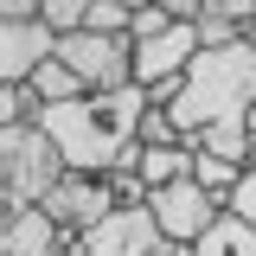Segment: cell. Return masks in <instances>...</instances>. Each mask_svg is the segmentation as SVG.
<instances>
[{"mask_svg": "<svg viewBox=\"0 0 256 256\" xmlns=\"http://www.w3.org/2000/svg\"><path fill=\"white\" fill-rule=\"evenodd\" d=\"M154 109V96L141 90H116V96H77L45 109V134L64 148L70 173H116V166H141V116Z\"/></svg>", "mask_w": 256, "mask_h": 256, "instance_id": "1", "label": "cell"}, {"mask_svg": "<svg viewBox=\"0 0 256 256\" xmlns=\"http://www.w3.org/2000/svg\"><path fill=\"white\" fill-rule=\"evenodd\" d=\"M148 96H154V109H166L180 122L186 148H192V134H205L218 122H250V109H256V45L244 38V45H224V52H198L180 84L148 90Z\"/></svg>", "mask_w": 256, "mask_h": 256, "instance_id": "2", "label": "cell"}, {"mask_svg": "<svg viewBox=\"0 0 256 256\" xmlns=\"http://www.w3.org/2000/svg\"><path fill=\"white\" fill-rule=\"evenodd\" d=\"M70 180V160L45 128H0V212L20 205H45L52 192Z\"/></svg>", "mask_w": 256, "mask_h": 256, "instance_id": "3", "label": "cell"}, {"mask_svg": "<svg viewBox=\"0 0 256 256\" xmlns=\"http://www.w3.org/2000/svg\"><path fill=\"white\" fill-rule=\"evenodd\" d=\"M58 58L84 77L90 96L134 90V38H128V32H64Z\"/></svg>", "mask_w": 256, "mask_h": 256, "instance_id": "4", "label": "cell"}, {"mask_svg": "<svg viewBox=\"0 0 256 256\" xmlns=\"http://www.w3.org/2000/svg\"><path fill=\"white\" fill-rule=\"evenodd\" d=\"M148 212H154L160 237H166L173 250H192V244H198V237L224 218V205L198 186V180H173V186H160L154 198H148Z\"/></svg>", "mask_w": 256, "mask_h": 256, "instance_id": "5", "label": "cell"}, {"mask_svg": "<svg viewBox=\"0 0 256 256\" xmlns=\"http://www.w3.org/2000/svg\"><path fill=\"white\" fill-rule=\"evenodd\" d=\"M198 52H205V45H198V20H192V26H166L160 38L134 45V84H141V90H166V84H180L192 70Z\"/></svg>", "mask_w": 256, "mask_h": 256, "instance_id": "6", "label": "cell"}, {"mask_svg": "<svg viewBox=\"0 0 256 256\" xmlns=\"http://www.w3.org/2000/svg\"><path fill=\"white\" fill-rule=\"evenodd\" d=\"M45 212H52L70 237H90L96 224L109 218V212H122V205H116V192H109V173H70V180L45 198Z\"/></svg>", "mask_w": 256, "mask_h": 256, "instance_id": "7", "label": "cell"}, {"mask_svg": "<svg viewBox=\"0 0 256 256\" xmlns=\"http://www.w3.org/2000/svg\"><path fill=\"white\" fill-rule=\"evenodd\" d=\"M90 256H160L166 250V237H160V224L148 205H122V212H109V218L96 224L90 237H77Z\"/></svg>", "mask_w": 256, "mask_h": 256, "instance_id": "8", "label": "cell"}, {"mask_svg": "<svg viewBox=\"0 0 256 256\" xmlns=\"http://www.w3.org/2000/svg\"><path fill=\"white\" fill-rule=\"evenodd\" d=\"M58 58V32L45 20H0V77L6 84H32V70Z\"/></svg>", "mask_w": 256, "mask_h": 256, "instance_id": "9", "label": "cell"}, {"mask_svg": "<svg viewBox=\"0 0 256 256\" xmlns=\"http://www.w3.org/2000/svg\"><path fill=\"white\" fill-rule=\"evenodd\" d=\"M77 244L45 205H20V212H0V256H64Z\"/></svg>", "mask_w": 256, "mask_h": 256, "instance_id": "10", "label": "cell"}, {"mask_svg": "<svg viewBox=\"0 0 256 256\" xmlns=\"http://www.w3.org/2000/svg\"><path fill=\"white\" fill-rule=\"evenodd\" d=\"M192 154H218L230 166H250L256 160V134H250V122H218L205 134H192Z\"/></svg>", "mask_w": 256, "mask_h": 256, "instance_id": "11", "label": "cell"}, {"mask_svg": "<svg viewBox=\"0 0 256 256\" xmlns=\"http://www.w3.org/2000/svg\"><path fill=\"white\" fill-rule=\"evenodd\" d=\"M192 256H256V224H244L237 212H224V218L192 244Z\"/></svg>", "mask_w": 256, "mask_h": 256, "instance_id": "12", "label": "cell"}, {"mask_svg": "<svg viewBox=\"0 0 256 256\" xmlns=\"http://www.w3.org/2000/svg\"><path fill=\"white\" fill-rule=\"evenodd\" d=\"M244 173H250V166H230V160H218V154H198V160H192V180L212 192L224 212H230V192H237V180H244Z\"/></svg>", "mask_w": 256, "mask_h": 256, "instance_id": "13", "label": "cell"}, {"mask_svg": "<svg viewBox=\"0 0 256 256\" xmlns=\"http://www.w3.org/2000/svg\"><path fill=\"white\" fill-rule=\"evenodd\" d=\"M45 122V96L32 90V84H6V96H0V128H32Z\"/></svg>", "mask_w": 256, "mask_h": 256, "instance_id": "14", "label": "cell"}, {"mask_svg": "<svg viewBox=\"0 0 256 256\" xmlns=\"http://www.w3.org/2000/svg\"><path fill=\"white\" fill-rule=\"evenodd\" d=\"M90 6H96V0H38L45 26L58 32V38H64V32H84V20H90Z\"/></svg>", "mask_w": 256, "mask_h": 256, "instance_id": "15", "label": "cell"}, {"mask_svg": "<svg viewBox=\"0 0 256 256\" xmlns=\"http://www.w3.org/2000/svg\"><path fill=\"white\" fill-rule=\"evenodd\" d=\"M141 148L154 154V148H186V134H180V122L166 116V109H148L141 116Z\"/></svg>", "mask_w": 256, "mask_h": 256, "instance_id": "16", "label": "cell"}, {"mask_svg": "<svg viewBox=\"0 0 256 256\" xmlns=\"http://www.w3.org/2000/svg\"><path fill=\"white\" fill-rule=\"evenodd\" d=\"M128 26H134V13H128V6H116V0H96L90 20H84V32H128Z\"/></svg>", "mask_w": 256, "mask_h": 256, "instance_id": "17", "label": "cell"}, {"mask_svg": "<svg viewBox=\"0 0 256 256\" xmlns=\"http://www.w3.org/2000/svg\"><path fill=\"white\" fill-rule=\"evenodd\" d=\"M205 20H230V26H244V32H250L256 0H205Z\"/></svg>", "mask_w": 256, "mask_h": 256, "instance_id": "18", "label": "cell"}, {"mask_svg": "<svg viewBox=\"0 0 256 256\" xmlns=\"http://www.w3.org/2000/svg\"><path fill=\"white\" fill-rule=\"evenodd\" d=\"M166 26H180V20H166L160 6H141V13H134V26H128V38H134V45H148V38H160Z\"/></svg>", "mask_w": 256, "mask_h": 256, "instance_id": "19", "label": "cell"}, {"mask_svg": "<svg viewBox=\"0 0 256 256\" xmlns=\"http://www.w3.org/2000/svg\"><path fill=\"white\" fill-rule=\"evenodd\" d=\"M230 212H237L244 224H256V166L237 180V192H230Z\"/></svg>", "mask_w": 256, "mask_h": 256, "instance_id": "20", "label": "cell"}, {"mask_svg": "<svg viewBox=\"0 0 256 256\" xmlns=\"http://www.w3.org/2000/svg\"><path fill=\"white\" fill-rule=\"evenodd\" d=\"M0 20H45L38 0H0Z\"/></svg>", "mask_w": 256, "mask_h": 256, "instance_id": "21", "label": "cell"}, {"mask_svg": "<svg viewBox=\"0 0 256 256\" xmlns=\"http://www.w3.org/2000/svg\"><path fill=\"white\" fill-rule=\"evenodd\" d=\"M116 6H128V13H141V6H154V0H116Z\"/></svg>", "mask_w": 256, "mask_h": 256, "instance_id": "22", "label": "cell"}, {"mask_svg": "<svg viewBox=\"0 0 256 256\" xmlns=\"http://www.w3.org/2000/svg\"><path fill=\"white\" fill-rule=\"evenodd\" d=\"M244 38H250V45H256V20H250V32H244Z\"/></svg>", "mask_w": 256, "mask_h": 256, "instance_id": "23", "label": "cell"}, {"mask_svg": "<svg viewBox=\"0 0 256 256\" xmlns=\"http://www.w3.org/2000/svg\"><path fill=\"white\" fill-rule=\"evenodd\" d=\"M250 134H256V109H250Z\"/></svg>", "mask_w": 256, "mask_h": 256, "instance_id": "24", "label": "cell"}, {"mask_svg": "<svg viewBox=\"0 0 256 256\" xmlns=\"http://www.w3.org/2000/svg\"><path fill=\"white\" fill-rule=\"evenodd\" d=\"M186 256H192V250H186Z\"/></svg>", "mask_w": 256, "mask_h": 256, "instance_id": "25", "label": "cell"}]
</instances>
